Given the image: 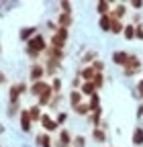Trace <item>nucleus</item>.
Listing matches in <instances>:
<instances>
[{
	"instance_id": "nucleus-35",
	"label": "nucleus",
	"mask_w": 143,
	"mask_h": 147,
	"mask_svg": "<svg viewBox=\"0 0 143 147\" xmlns=\"http://www.w3.org/2000/svg\"><path fill=\"white\" fill-rule=\"evenodd\" d=\"M65 121H67V115H65V113H57V115H55V123H57V127L63 125Z\"/></svg>"
},
{
	"instance_id": "nucleus-41",
	"label": "nucleus",
	"mask_w": 143,
	"mask_h": 147,
	"mask_svg": "<svg viewBox=\"0 0 143 147\" xmlns=\"http://www.w3.org/2000/svg\"><path fill=\"white\" fill-rule=\"evenodd\" d=\"M137 115H139V117H143V106H139V108H137Z\"/></svg>"
},
{
	"instance_id": "nucleus-26",
	"label": "nucleus",
	"mask_w": 143,
	"mask_h": 147,
	"mask_svg": "<svg viewBox=\"0 0 143 147\" xmlns=\"http://www.w3.org/2000/svg\"><path fill=\"white\" fill-rule=\"evenodd\" d=\"M123 35H125V39H135V25H125Z\"/></svg>"
},
{
	"instance_id": "nucleus-34",
	"label": "nucleus",
	"mask_w": 143,
	"mask_h": 147,
	"mask_svg": "<svg viewBox=\"0 0 143 147\" xmlns=\"http://www.w3.org/2000/svg\"><path fill=\"white\" fill-rule=\"evenodd\" d=\"M90 65L94 67V71H96V74H102V71H104V63H102V61H98V59H96L94 63H90Z\"/></svg>"
},
{
	"instance_id": "nucleus-32",
	"label": "nucleus",
	"mask_w": 143,
	"mask_h": 147,
	"mask_svg": "<svg viewBox=\"0 0 143 147\" xmlns=\"http://www.w3.org/2000/svg\"><path fill=\"white\" fill-rule=\"evenodd\" d=\"M88 61H96V51H88L86 55H84V63H88Z\"/></svg>"
},
{
	"instance_id": "nucleus-33",
	"label": "nucleus",
	"mask_w": 143,
	"mask_h": 147,
	"mask_svg": "<svg viewBox=\"0 0 143 147\" xmlns=\"http://www.w3.org/2000/svg\"><path fill=\"white\" fill-rule=\"evenodd\" d=\"M59 6H61V12H67V14H72V4L67 2V0H61V2H59Z\"/></svg>"
},
{
	"instance_id": "nucleus-25",
	"label": "nucleus",
	"mask_w": 143,
	"mask_h": 147,
	"mask_svg": "<svg viewBox=\"0 0 143 147\" xmlns=\"http://www.w3.org/2000/svg\"><path fill=\"white\" fill-rule=\"evenodd\" d=\"M109 33H113V35H119V33H123V21H111V31Z\"/></svg>"
},
{
	"instance_id": "nucleus-29",
	"label": "nucleus",
	"mask_w": 143,
	"mask_h": 147,
	"mask_svg": "<svg viewBox=\"0 0 143 147\" xmlns=\"http://www.w3.org/2000/svg\"><path fill=\"white\" fill-rule=\"evenodd\" d=\"M49 86H51V92H53V94H59V92H61V80H59V78H53Z\"/></svg>"
},
{
	"instance_id": "nucleus-21",
	"label": "nucleus",
	"mask_w": 143,
	"mask_h": 147,
	"mask_svg": "<svg viewBox=\"0 0 143 147\" xmlns=\"http://www.w3.org/2000/svg\"><path fill=\"white\" fill-rule=\"evenodd\" d=\"M90 123H92L94 127H100V123H102V110H100V108H96V110H92V113H90Z\"/></svg>"
},
{
	"instance_id": "nucleus-11",
	"label": "nucleus",
	"mask_w": 143,
	"mask_h": 147,
	"mask_svg": "<svg viewBox=\"0 0 143 147\" xmlns=\"http://www.w3.org/2000/svg\"><path fill=\"white\" fill-rule=\"evenodd\" d=\"M80 94L82 96H86V98H90L92 94H96V88H94V84L92 82H82V86H80Z\"/></svg>"
},
{
	"instance_id": "nucleus-40",
	"label": "nucleus",
	"mask_w": 143,
	"mask_h": 147,
	"mask_svg": "<svg viewBox=\"0 0 143 147\" xmlns=\"http://www.w3.org/2000/svg\"><path fill=\"white\" fill-rule=\"evenodd\" d=\"M0 84H6V76H4V71H0Z\"/></svg>"
},
{
	"instance_id": "nucleus-18",
	"label": "nucleus",
	"mask_w": 143,
	"mask_h": 147,
	"mask_svg": "<svg viewBox=\"0 0 143 147\" xmlns=\"http://www.w3.org/2000/svg\"><path fill=\"white\" fill-rule=\"evenodd\" d=\"M111 8H113V4H111V2H106V0H100V2L96 4V10H98L100 16H102V14H109Z\"/></svg>"
},
{
	"instance_id": "nucleus-7",
	"label": "nucleus",
	"mask_w": 143,
	"mask_h": 147,
	"mask_svg": "<svg viewBox=\"0 0 143 147\" xmlns=\"http://www.w3.org/2000/svg\"><path fill=\"white\" fill-rule=\"evenodd\" d=\"M109 16L115 18V21H123V18L127 16V6H125V4H115V6L111 8Z\"/></svg>"
},
{
	"instance_id": "nucleus-20",
	"label": "nucleus",
	"mask_w": 143,
	"mask_h": 147,
	"mask_svg": "<svg viewBox=\"0 0 143 147\" xmlns=\"http://www.w3.org/2000/svg\"><path fill=\"white\" fill-rule=\"evenodd\" d=\"M80 102H84V96L80 94L78 90H72V94H69V104H72V108H74V106H78Z\"/></svg>"
},
{
	"instance_id": "nucleus-16",
	"label": "nucleus",
	"mask_w": 143,
	"mask_h": 147,
	"mask_svg": "<svg viewBox=\"0 0 143 147\" xmlns=\"http://www.w3.org/2000/svg\"><path fill=\"white\" fill-rule=\"evenodd\" d=\"M45 88H47V82H43V80H39V82H33V86H31V94L39 96Z\"/></svg>"
},
{
	"instance_id": "nucleus-6",
	"label": "nucleus",
	"mask_w": 143,
	"mask_h": 147,
	"mask_svg": "<svg viewBox=\"0 0 143 147\" xmlns=\"http://www.w3.org/2000/svg\"><path fill=\"white\" fill-rule=\"evenodd\" d=\"M39 123L43 125V131H47V133H53V131H57V123H55V119H51L49 115H41V119H39Z\"/></svg>"
},
{
	"instance_id": "nucleus-3",
	"label": "nucleus",
	"mask_w": 143,
	"mask_h": 147,
	"mask_svg": "<svg viewBox=\"0 0 143 147\" xmlns=\"http://www.w3.org/2000/svg\"><path fill=\"white\" fill-rule=\"evenodd\" d=\"M65 41H67V29H61V27H57V29H55V33H53V37H51V45H49V47L63 49Z\"/></svg>"
},
{
	"instance_id": "nucleus-14",
	"label": "nucleus",
	"mask_w": 143,
	"mask_h": 147,
	"mask_svg": "<svg viewBox=\"0 0 143 147\" xmlns=\"http://www.w3.org/2000/svg\"><path fill=\"white\" fill-rule=\"evenodd\" d=\"M111 21H113V18H111L109 14H102V16L98 18V27H100L104 33H109V31H111Z\"/></svg>"
},
{
	"instance_id": "nucleus-8",
	"label": "nucleus",
	"mask_w": 143,
	"mask_h": 147,
	"mask_svg": "<svg viewBox=\"0 0 143 147\" xmlns=\"http://www.w3.org/2000/svg\"><path fill=\"white\" fill-rule=\"evenodd\" d=\"M19 117H21V129H23L25 133H31V129H33V121H31V117H29V110H27V108H23Z\"/></svg>"
},
{
	"instance_id": "nucleus-12",
	"label": "nucleus",
	"mask_w": 143,
	"mask_h": 147,
	"mask_svg": "<svg viewBox=\"0 0 143 147\" xmlns=\"http://www.w3.org/2000/svg\"><path fill=\"white\" fill-rule=\"evenodd\" d=\"M94 74H96V71H94V67H92V65H84L78 78H82L84 82H92V78H94Z\"/></svg>"
},
{
	"instance_id": "nucleus-30",
	"label": "nucleus",
	"mask_w": 143,
	"mask_h": 147,
	"mask_svg": "<svg viewBox=\"0 0 143 147\" xmlns=\"http://www.w3.org/2000/svg\"><path fill=\"white\" fill-rule=\"evenodd\" d=\"M92 84H94V88H96V90H100V88L104 86V76H102V74H94Z\"/></svg>"
},
{
	"instance_id": "nucleus-38",
	"label": "nucleus",
	"mask_w": 143,
	"mask_h": 147,
	"mask_svg": "<svg viewBox=\"0 0 143 147\" xmlns=\"http://www.w3.org/2000/svg\"><path fill=\"white\" fill-rule=\"evenodd\" d=\"M137 92H139V96L143 98V78H141V80L137 82Z\"/></svg>"
},
{
	"instance_id": "nucleus-28",
	"label": "nucleus",
	"mask_w": 143,
	"mask_h": 147,
	"mask_svg": "<svg viewBox=\"0 0 143 147\" xmlns=\"http://www.w3.org/2000/svg\"><path fill=\"white\" fill-rule=\"evenodd\" d=\"M74 110H76V115H90V108H88V104L86 102H80L78 106H74Z\"/></svg>"
},
{
	"instance_id": "nucleus-13",
	"label": "nucleus",
	"mask_w": 143,
	"mask_h": 147,
	"mask_svg": "<svg viewBox=\"0 0 143 147\" xmlns=\"http://www.w3.org/2000/svg\"><path fill=\"white\" fill-rule=\"evenodd\" d=\"M127 57H129V53H127V51H115V53H113V61H115L117 65H125Z\"/></svg>"
},
{
	"instance_id": "nucleus-2",
	"label": "nucleus",
	"mask_w": 143,
	"mask_h": 147,
	"mask_svg": "<svg viewBox=\"0 0 143 147\" xmlns=\"http://www.w3.org/2000/svg\"><path fill=\"white\" fill-rule=\"evenodd\" d=\"M141 59L137 57V55H131L129 53V57H127V61H125V65H123V74L125 76H135V74H139L141 71Z\"/></svg>"
},
{
	"instance_id": "nucleus-19",
	"label": "nucleus",
	"mask_w": 143,
	"mask_h": 147,
	"mask_svg": "<svg viewBox=\"0 0 143 147\" xmlns=\"http://www.w3.org/2000/svg\"><path fill=\"white\" fill-rule=\"evenodd\" d=\"M33 35H37V29H35V27H23L21 29V39L23 41H29Z\"/></svg>"
},
{
	"instance_id": "nucleus-27",
	"label": "nucleus",
	"mask_w": 143,
	"mask_h": 147,
	"mask_svg": "<svg viewBox=\"0 0 143 147\" xmlns=\"http://www.w3.org/2000/svg\"><path fill=\"white\" fill-rule=\"evenodd\" d=\"M72 147H86V137L84 135H74L72 137Z\"/></svg>"
},
{
	"instance_id": "nucleus-36",
	"label": "nucleus",
	"mask_w": 143,
	"mask_h": 147,
	"mask_svg": "<svg viewBox=\"0 0 143 147\" xmlns=\"http://www.w3.org/2000/svg\"><path fill=\"white\" fill-rule=\"evenodd\" d=\"M135 39L143 41V25H135Z\"/></svg>"
},
{
	"instance_id": "nucleus-5",
	"label": "nucleus",
	"mask_w": 143,
	"mask_h": 147,
	"mask_svg": "<svg viewBox=\"0 0 143 147\" xmlns=\"http://www.w3.org/2000/svg\"><path fill=\"white\" fill-rule=\"evenodd\" d=\"M43 76H45L43 63H33V65H31V71H29L31 82H39V80H43Z\"/></svg>"
},
{
	"instance_id": "nucleus-10",
	"label": "nucleus",
	"mask_w": 143,
	"mask_h": 147,
	"mask_svg": "<svg viewBox=\"0 0 143 147\" xmlns=\"http://www.w3.org/2000/svg\"><path fill=\"white\" fill-rule=\"evenodd\" d=\"M72 23H74L72 14H67V12H59V16H57V27H61V29H69Z\"/></svg>"
},
{
	"instance_id": "nucleus-22",
	"label": "nucleus",
	"mask_w": 143,
	"mask_h": 147,
	"mask_svg": "<svg viewBox=\"0 0 143 147\" xmlns=\"http://www.w3.org/2000/svg\"><path fill=\"white\" fill-rule=\"evenodd\" d=\"M27 110H29V117H31L33 123L41 119V106H39V104H35V106H31V108H27Z\"/></svg>"
},
{
	"instance_id": "nucleus-39",
	"label": "nucleus",
	"mask_w": 143,
	"mask_h": 147,
	"mask_svg": "<svg viewBox=\"0 0 143 147\" xmlns=\"http://www.w3.org/2000/svg\"><path fill=\"white\" fill-rule=\"evenodd\" d=\"M133 8H143V0H133Z\"/></svg>"
},
{
	"instance_id": "nucleus-15",
	"label": "nucleus",
	"mask_w": 143,
	"mask_h": 147,
	"mask_svg": "<svg viewBox=\"0 0 143 147\" xmlns=\"http://www.w3.org/2000/svg\"><path fill=\"white\" fill-rule=\"evenodd\" d=\"M37 145H39V147H53L49 133H41V135H37Z\"/></svg>"
},
{
	"instance_id": "nucleus-17",
	"label": "nucleus",
	"mask_w": 143,
	"mask_h": 147,
	"mask_svg": "<svg viewBox=\"0 0 143 147\" xmlns=\"http://www.w3.org/2000/svg\"><path fill=\"white\" fill-rule=\"evenodd\" d=\"M92 139L96 143H104L106 141V133L102 131V127H94V131H92Z\"/></svg>"
},
{
	"instance_id": "nucleus-4",
	"label": "nucleus",
	"mask_w": 143,
	"mask_h": 147,
	"mask_svg": "<svg viewBox=\"0 0 143 147\" xmlns=\"http://www.w3.org/2000/svg\"><path fill=\"white\" fill-rule=\"evenodd\" d=\"M27 92V84L25 82H19V84H12L10 90H8V98H10V104H16L21 100V96Z\"/></svg>"
},
{
	"instance_id": "nucleus-31",
	"label": "nucleus",
	"mask_w": 143,
	"mask_h": 147,
	"mask_svg": "<svg viewBox=\"0 0 143 147\" xmlns=\"http://www.w3.org/2000/svg\"><path fill=\"white\" fill-rule=\"evenodd\" d=\"M16 113H21L19 102H16V104H8V115H10V117H16Z\"/></svg>"
},
{
	"instance_id": "nucleus-1",
	"label": "nucleus",
	"mask_w": 143,
	"mask_h": 147,
	"mask_svg": "<svg viewBox=\"0 0 143 147\" xmlns=\"http://www.w3.org/2000/svg\"><path fill=\"white\" fill-rule=\"evenodd\" d=\"M45 49H47V41H45V37L41 33L33 35L31 39L27 41V55L31 59H37L41 53H45Z\"/></svg>"
},
{
	"instance_id": "nucleus-37",
	"label": "nucleus",
	"mask_w": 143,
	"mask_h": 147,
	"mask_svg": "<svg viewBox=\"0 0 143 147\" xmlns=\"http://www.w3.org/2000/svg\"><path fill=\"white\" fill-rule=\"evenodd\" d=\"M80 86H82V82H80V78L76 76V78H74V82H72V88H74V90H80Z\"/></svg>"
},
{
	"instance_id": "nucleus-23",
	"label": "nucleus",
	"mask_w": 143,
	"mask_h": 147,
	"mask_svg": "<svg viewBox=\"0 0 143 147\" xmlns=\"http://www.w3.org/2000/svg\"><path fill=\"white\" fill-rule=\"evenodd\" d=\"M88 108H90V113H92V110H96V108H100V96L98 94H92L90 98H88Z\"/></svg>"
},
{
	"instance_id": "nucleus-24",
	"label": "nucleus",
	"mask_w": 143,
	"mask_h": 147,
	"mask_svg": "<svg viewBox=\"0 0 143 147\" xmlns=\"http://www.w3.org/2000/svg\"><path fill=\"white\" fill-rule=\"evenodd\" d=\"M133 145H143V129L141 127H137L135 131H133Z\"/></svg>"
},
{
	"instance_id": "nucleus-9",
	"label": "nucleus",
	"mask_w": 143,
	"mask_h": 147,
	"mask_svg": "<svg viewBox=\"0 0 143 147\" xmlns=\"http://www.w3.org/2000/svg\"><path fill=\"white\" fill-rule=\"evenodd\" d=\"M51 98H53V92H51V86L47 84V88H45L41 94L37 96V104H39V106H49Z\"/></svg>"
}]
</instances>
